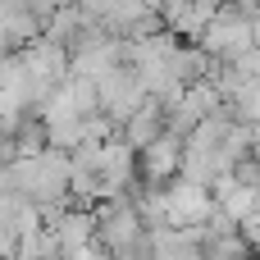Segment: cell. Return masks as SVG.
Instances as JSON below:
<instances>
[{"label": "cell", "mask_w": 260, "mask_h": 260, "mask_svg": "<svg viewBox=\"0 0 260 260\" xmlns=\"http://www.w3.org/2000/svg\"><path fill=\"white\" fill-rule=\"evenodd\" d=\"M178 165H183V137H174V133H165L160 142H151V146L142 151V169H146V178H151V183L174 178V174H178Z\"/></svg>", "instance_id": "2"}, {"label": "cell", "mask_w": 260, "mask_h": 260, "mask_svg": "<svg viewBox=\"0 0 260 260\" xmlns=\"http://www.w3.org/2000/svg\"><path fill=\"white\" fill-rule=\"evenodd\" d=\"M160 137H165V105L146 96V101L137 105V114L123 123V137H119V142H128V151H146V146L160 142Z\"/></svg>", "instance_id": "1"}]
</instances>
